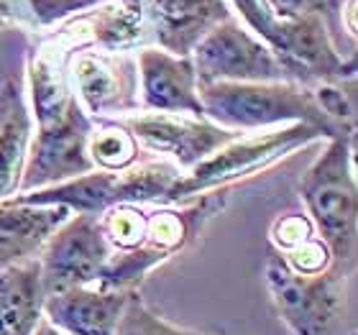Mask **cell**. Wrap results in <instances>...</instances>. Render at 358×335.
Returning a JSON list of instances; mask_svg holds the SVG:
<instances>
[{"instance_id": "cell-1", "label": "cell", "mask_w": 358, "mask_h": 335, "mask_svg": "<svg viewBox=\"0 0 358 335\" xmlns=\"http://www.w3.org/2000/svg\"><path fill=\"white\" fill-rule=\"evenodd\" d=\"M202 118L228 131L305 123L322 136H351L322 113L315 92L297 83H213L197 87Z\"/></svg>"}, {"instance_id": "cell-2", "label": "cell", "mask_w": 358, "mask_h": 335, "mask_svg": "<svg viewBox=\"0 0 358 335\" xmlns=\"http://www.w3.org/2000/svg\"><path fill=\"white\" fill-rule=\"evenodd\" d=\"M266 282L292 335H356L353 271L330 264L317 274H297L282 256H271Z\"/></svg>"}, {"instance_id": "cell-3", "label": "cell", "mask_w": 358, "mask_h": 335, "mask_svg": "<svg viewBox=\"0 0 358 335\" xmlns=\"http://www.w3.org/2000/svg\"><path fill=\"white\" fill-rule=\"evenodd\" d=\"M351 136H333L302 179V200L333 266L356 269V174Z\"/></svg>"}, {"instance_id": "cell-4", "label": "cell", "mask_w": 358, "mask_h": 335, "mask_svg": "<svg viewBox=\"0 0 358 335\" xmlns=\"http://www.w3.org/2000/svg\"><path fill=\"white\" fill-rule=\"evenodd\" d=\"M179 179V166L172 162L131 164L126 169H92L62 185L34 190L26 194H10L8 200L23 205H62L75 215H103L118 205H138L157 197H166Z\"/></svg>"}, {"instance_id": "cell-5", "label": "cell", "mask_w": 358, "mask_h": 335, "mask_svg": "<svg viewBox=\"0 0 358 335\" xmlns=\"http://www.w3.org/2000/svg\"><path fill=\"white\" fill-rule=\"evenodd\" d=\"M197 85L213 83H294L262 38L225 18L210 29L192 49Z\"/></svg>"}, {"instance_id": "cell-6", "label": "cell", "mask_w": 358, "mask_h": 335, "mask_svg": "<svg viewBox=\"0 0 358 335\" xmlns=\"http://www.w3.org/2000/svg\"><path fill=\"white\" fill-rule=\"evenodd\" d=\"M110 243L95 215H72L46 238L36 256L41 292L46 297L77 287H92L110 259Z\"/></svg>"}, {"instance_id": "cell-7", "label": "cell", "mask_w": 358, "mask_h": 335, "mask_svg": "<svg viewBox=\"0 0 358 335\" xmlns=\"http://www.w3.org/2000/svg\"><path fill=\"white\" fill-rule=\"evenodd\" d=\"M90 134L92 131H90L87 115L77 105V97L72 95L64 113L46 123H38V134L31 143V151L26 154V164H23L15 194L62 185L95 169L87 154Z\"/></svg>"}, {"instance_id": "cell-8", "label": "cell", "mask_w": 358, "mask_h": 335, "mask_svg": "<svg viewBox=\"0 0 358 335\" xmlns=\"http://www.w3.org/2000/svg\"><path fill=\"white\" fill-rule=\"evenodd\" d=\"M320 131L305 123H292L284 126L274 134L266 136H248V138H233L225 143L223 149H217L213 157L192 166L187 177H179L166 192L164 200H185L189 194H197L202 190H215V187H228L231 179L254 174L256 169L266 166L276 157H284V151H292L307 141L320 138Z\"/></svg>"}, {"instance_id": "cell-9", "label": "cell", "mask_w": 358, "mask_h": 335, "mask_svg": "<svg viewBox=\"0 0 358 335\" xmlns=\"http://www.w3.org/2000/svg\"><path fill=\"white\" fill-rule=\"evenodd\" d=\"M118 126L126 128L136 143L159 151L164 157H172L174 164L185 169H192L208 157H213L217 149H223L225 143L243 136L215 126L208 118H194V115L187 118V115H174V113L134 115L128 120H120Z\"/></svg>"}, {"instance_id": "cell-10", "label": "cell", "mask_w": 358, "mask_h": 335, "mask_svg": "<svg viewBox=\"0 0 358 335\" xmlns=\"http://www.w3.org/2000/svg\"><path fill=\"white\" fill-rule=\"evenodd\" d=\"M138 75H141V95L146 111L202 118V105L197 95L200 85L189 57L143 49L138 54Z\"/></svg>"}, {"instance_id": "cell-11", "label": "cell", "mask_w": 358, "mask_h": 335, "mask_svg": "<svg viewBox=\"0 0 358 335\" xmlns=\"http://www.w3.org/2000/svg\"><path fill=\"white\" fill-rule=\"evenodd\" d=\"M131 292L77 287L44 299V318L64 335H115Z\"/></svg>"}, {"instance_id": "cell-12", "label": "cell", "mask_w": 358, "mask_h": 335, "mask_svg": "<svg viewBox=\"0 0 358 335\" xmlns=\"http://www.w3.org/2000/svg\"><path fill=\"white\" fill-rule=\"evenodd\" d=\"M157 29L159 44L174 57L192 54L210 29L231 18L225 0H136Z\"/></svg>"}, {"instance_id": "cell-13", "label": "cell", "mask_w": 358, "mask_h": 335, "mask_svg": "<svg viewBox=\"0 0 358 335\" xmlns=\"http://www.w3.org/2000/svg\"><path fill=\"white\" fill-rule=\"evenodd\" d=\"M72 215L62 205L0 202V271L34 261L46 238Z\"/></svg>"}, {"instance_id": "cell-14", "label": "cell", "mask_w": 358, "mask_h": 335, "mask_svg": "<svg viewBox=\"0 0 358 335\" xmlns=\"http://www.w3.org/2000/svg\"><path fill=\"white\" fill-rule=\"evenodd\" d=\"M44 318L36 259L0 271V335H34Z\"/></svg>"}, {"instance_id": "cell-15", "label": "cell", "mask_w": 358, "mask_h": 335, "mask_svg": "<svg viewBox=\"0 0 358 335\" xmlns=\"http://www.w3.org/2000/svg\"><path fill=\"white\" fill-rule=\"evenodd\" d=\"M31 118L23 97L13 83L0 87V202L18 190L26 151H29Z\"/></svg>"}, {"instance_id": "cell-16", "label": "cell", "mask_w": 358, "mask_h": 335, "mask_svg": "<svg viewBox=\"0 0 358 335\" xmlns=\"http://www.w3.org/2000/svg\"><path fill=\"white\" fill-rule=\"evenodd\" d=\"M75 80L90 113L120 111V108L131 105L128 103L131 80H128L120 64L113 67L110 62L103 59V57L85 54L75 64Z\"/></svg>"}, {"instance_id": "cell-17", "label": "cell", "mask_w": 358, "mask_h": 335, "mask_svg": "<svg viewBox=\"0 0 358 335\" xmlns=\"http://www.w3.org/2000/svg\"><path fill=\"white\" fill-rule=\"evenodd\" d=\"M87 154L92 159L95 169H126L136 162V154H138V143L134 141V136L128 134L126 128L113 126L103 128L97 134H90L87 141Z\"/></svg>"}, {"instance_id": "cell-18", "label": "cell", "mask_w": 358, "mask_h": 335, "mask_svg": "<svg viewBox=\"0 0 358 335\" xmlns=\"http://www.w3.org/2000/svg\"><path fill=\"white\" fill-rule=\"evenodd\" d=\"M115 335H202L194 330L179 328L174 322L164 320L162 315L151 310L138 292H131V297L126 302V310L120 315V322L115 328Z\"/></svg>"}, {"instance_id": "cell-19", "label": "cell", "mask_w": 358, "mask_h": 335, "mask_svg": "<svg viewBox=\"0 0 358 335\" xmlns=\"http://www.w3.org/2000/svg\"><path fill=\"white\" fill-rule=\"evenodd\" d=\"M271 13L282 21H299V18H320L330 23V18L343 8L345 0H266Z\"/></svg>"}, {"instance_id": "cell-20", "label": "cell", "mask_w": 358, "mask_h": 335, "mask_svg": "<svg viewBox=\"0 0 358 335\" xmlns=\"http://www.w3.org/2000/svg\"><path fill=\"white\" fill-rule=\"evenodd\" d=\"M313 238V233H310V223H307L305 218L299 215H289L284 218V220H279L274 228V241L276 246L282 248L284 253L294 251L297 246H302L305 241Z\"/></svg>"}, {"instance_id": "cell-21", "label": "cell", "mask_w": 358, "mask_h": 335, "mask_svg": "<svg viewBox=\"0 0 358 335\" xmlns=\"http://www.w3.org/2000/svg\"><path fill=\"white\" fill-rule=\"evenodd\" d=\"M29 3L38 21L52 23V21L64 18V15L72 13V10H85V8H90L92 3H97V0H29Z\"/></svg>"}, {"instance_id": "cell-22", "label": "cell", "mask_w": 358, "mask_h": 335, "mask_svg": "<svg viewBox=\"0 0 358 335\" xmlns=\"http://www.w3.org/2000/svg\"><path fill=\"white\" fill-rule=\"evenodd\" d=\"M34 335H64V333H62L59 328H54L46 318H41V320H38V325H36V330H34Z\"/></svg>"}, {"instance_id": "cell-23", "label": "cell", "mask_w": 358, "mask_h": 335, "mask_svg": "<svg viewBox=\"0 0 358 335\" xmlns=\"http://www.w3.org/2000/svg\"><path fill=\"white\" fill-rule=\"evenodd\" d=\"M8 15H10V8H8L6 0H0V29H3V23L8 21Z\"/></svg>"}]
</instances>
